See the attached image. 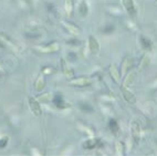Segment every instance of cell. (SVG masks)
<instances>
[{
	"label": "cell",
	"mask_w": 157,
	"mask_h": 156,
	"mask_svg": "<svg viewBox=\"0 0 157 156\" xmlns=\"http://www.w3.org/2000/svg\"><path fill=\"white\" fill-rule=\"evenodd\" d=\"M131 132L132 137H133L135 144H138L139 137H141V125H139L137 121H133V123L131 125Z\"/></svg>",
	"instance_id": "cell-1"
},
{
	"label": "cell",
	"mask_w": 157,
	"mask_h": 156,
	"mask_svg": "<svg viewBox=\"0 0 157 156\" xmlns=\"http://www.w3.org/2000/svg\"><path fill=\"white\" fill-rule=\"evenodd\" d=\"M29 105H30V109H31V111H32V113L34 114L35 116H41L42 110H41V106H40V103H39V101L37 99L30 96Z\"/></svg>",
	"instance_id": "cell-2"
},
{
	"label": "cell",
	"mask_w": 157,
	"mask_h": 156,
	"mask_svg": "<svg viewBox=\"0 0 157 156\" xmlns=\"http://www.w3.org/2000/svg\"><path fill=\"white\" fill-rule=\"evenodd\" d=\"M59 49H60V46L59 43L54 42L51 43L47 47H37V50H39L42 53H52V52H58Z\"/></svg>",
	"instance_id": "cell-3"
},
{
	"label": "cell",
	"mask_w": 157,
	"mask_h": 156,
	"mask_svg": "<svg viewBox=\"0 0 157 156\" xmlns=\"http://www.w3.org/2000/svg\"><path fill=\"white\" fill-rule=\"evenodd\" d=\"M121 91H122L123 96H124V99L126 100V102H128V103H131V104H134L135 102H136V96H135L131 91H128L127 88H125V86L122 85Z\"/></svg>",
	"instance_id": "cell-4"
},
{
	"label": "cell",
	"mask_w": 157,
	"mask_h": 156,
	"mask_svg": "<svg viewBox=\"0 0 157 156\" xmlns=\"http://www.w3.org/2000/svg\"><path fill=\"white\" fill-rule=\"evenodd\" d=\"M133 65V61H132V59L129 57H126L122 62V69H121V75H124L125 76L127 71L131 69V67Z\"/></svg>",
	"instance_id": "cell-5"
},
{
	"label": "cell",
	"mask_w": 157,
	"mask_h": 156,
	"mask_svg": "<svg viewBox=\"0 0 157 156\" xmlns=\"http://www.w3.org/2000/svg\"><path fill=\"white\" fill-rule=\"evenodd\" d=\"M44 86H45L44 74H40L38 78H37V80H35V82H34V89H35V91H38V92L43 91Z\"/></svg>",
	"instance_id": "cell-6"
},
{
	"label": "cell",
	"mask_w": 157,
	"mask_h": 156,
	"mask_svg": "<svg viewBox=\"0 0 157 156\" xmlns=\"http://www.w3.org/2000/svg\"><path fill=\"white\" fill-rule=\"evenodd\" d=\"M89 48L92 53H97L100 51V43L93 36L89 37Z\"/></svg>",
	"instance_id": "cell-7"
},
{
	"label": "cell",
	"mask_w": 157,
	"mask_h": 156,
	"mask_svg": "<svg viewBox=\"0 0 157 156\" xmlns=\"http://www.w3.org/2000/svg\"><path fill=\"white\" fill-rule=\"evenodd\" d=\"M70 83L72 85H74V86H87V85H90V81L87 78H84V76L73 79V80L70 81Z\"/></svg>",
	"instance_id": "cell-8"
},
{
	"label": "cell",
	"mask_w": 157,
	"mask_h": 156,
	"mask_svg": "<svg viewBox=\"0 0 157 156\" xmlns=\"http://www.w3.org/2000/svg\"><path fill=\"white\" fill-rule=\"evenodd\" d=\"M52 101L55 104V106L58 107V109H60V110H64V109H67V107L71 106L70 104L65 103V102L63 101V99H62L60 95H55Z\"/></svg>",
	"instance_id": "cell-9"
},
{
	"label": "cell",
	"mask_w": 157,
	"mask_h": 156,
	"mask_svg": "<svg viewBox=\"0 0 157 156\" xmlns=\"http://www.w3.org/2000/svg\"><path fill=\"white\" fill-rule=\"evenodd\" d=\"M123 5H124L126 11L129 15H135L136 13V8H135V3L133 0H123Z\"/></svg>",
	"instance_id": "cell-10"
},
{
	"label": "cell",
	"mask_w": 157,
	"mask_h": 156,
	"mask_svg": "<svg viewBox=\"0 0 157 156\" xmlns=\"http://www.w3.org/2000/svg\"><path fill=\"white\" fill-rule=\"evenodd\" d=\"M100 141L96 140V138H89L87 141H85L83 143V148L85 150H93L95 147H97Z\"/></svg>",
	"instance_id": "cell-11"
},
{
	"label": "cell",
	"mask_w": 157,
	"mask_h": 156,
	"mask_svg": "<svg viewBox=\"0 0 157 156\" xmlns=\"http://www.w3.org/2000/svg\"><path fill=\"white\" fill-rule=\"evenodd\" d=\"M64 28L69 31V32H71L72 34H74V36H79L81 33L80 31V28H77V26H74V24H72V23H69V22H64L63 23Z\"/></svg>",
	"instance_id": "cell-12"
},
{
	"label": "cell",
	"mask_w": 157,
	"mask_h": 156,
	"mask_svg": "<svg viewBox=\"0 0 157 156\" xmlns=\"http://www.w3.org/2000/svg\"><path fill=\"white\" fill-rule=\"evenodd\" d=\"M61 64H62V70H63L64 75H65L67 78H72V76L74 75L73 70H72L70 67H67V64L65 63V61H64V60H62V61H61Z\"/></svg>",
	"instance_id": "cell-13"
},
{
	"label": "cell",
	"mask_w": 157,
	"mask_h": 156,
	"mask_svg": "<svg viewBox=\"0 0 157 156\" xmlns=\"http://www.w3.org/2000/svg\"><path fill=\"white\" fill-rule=\"evenodd\" d=\"M135 81V73H129V74L125 75V80H124V83H123V86L128 88L131 86Z\"/></svg>",
	"instance_id": "cell-14"
},
{
	"label": "cell",
	"mask_w": 157,
	"mask_h": 156,
	"mask_svg": "<svg viewBox=\"0 0 157 156\" xmlns=\"http://www.w3.org/2000/svg\"><path fill=\"white\" fill-rule=\"evenodd\" d=\"M149 62H151L149 57H148L147 54H145L144 57H143V59H142L141 63H139V71H144L147 67H149Z\"/></svg>",
	"instance_id": "cell-15"
},
{
	"label": "cell",
	"mask_w": 157,
	"mask_h": 156,
	"mask_svg": "<svg viewBox=\"0 0 157 156\" xmlns=\"http://www.w3.org/2000/svg\"><path fill=\"white\" fill-rule=\"evenodd\" d=\"M79 11H80V13L83 17H85L87 13H89V7H87V3L85 0H82V1H81L80 6H79Z\"/></svg>",
	"instance_id": "cell-16"
},
{
	"label": "cell",
	"mask_w": 157,
	"mask_h": 156,
	"mask_svg": "<svg viewBox=\"0 0 157 156\" xmlns=\"http://www.w3.org/2000/svg\"><path fill=\"white\" fill-rule=\"evenodd\" d=\"M110 73H111V75H112L113 79H114L116 82H119L122 75H121V73L117 71V69H116L114 65H111V68H110Z\"/></svg>",
	"instance_id": "cell-17"
},
{
	"label": "cell",
	"mask_w": 157,
	"mask_h": 156,
	"mask_svg": "<svg viewBox=\"0 0 157 156\" xmlns=\"http://www.w3.org/2000/svg\"><path fill=\"white\" fill-rule=\"evenodd\" d=\"M109 127H110V130H111V132H112L113 134H116L117 132H119V123H117L115 120H111V121H110V122H109Z\"/></svg>",
	"instance_id": "cell-18"
},
{
	"label": "cell",
	"mask_w": 157,
	"mask_h": 156,
	"mask_svg": "<svg viewBox=\"0 0 157 156\" xmlns=\"http://www.w3.org/2000/svg\"><path fill=\"white\" fill-rule=\"evenodd\" d=\"M65 11H67V16H71L73 12V0H65Z\"/></svg>",
	"instance_id": "cell-19"
},
{
	"label": "cell",
	"mask_w": 157,
	"mask_h": 156,
	"mask_svg": "<svg viewBox=\"0 0 157 156\" xmlns=\"http://www.w3.org/2000/svg\"><path fill=\"white\" fill-rule=\"evenodd\" d=\"M141 44H142V48L144 50H151L152 43L151 41H149V39H147V38L141 37Z\"/></svg>",
	"instance_id": "cell-20"
},
{
	"label": "cell",
	"mask_w": 157,
	"mask_h": 156,
	"mask_svg": "<svg viewBox=\"0 0 157 156\" xmlns=\"http://www.w3.org/2000/svg\"><path fill=\"white\" fill-rule=\"evenodd\" d=\"M52 100H53V96H52L51 93H45V94L41 95V96L38 99V101L41 102V103H49V102H51Z\"/></svg>",
	"instance_id": "cell-21"
},
{
	"label": "cell",
	"mask_w": 157,
	"mask_h": 156,
	"mask_svg": "<svg viewBox=\"0 0 157 156\" xmlns=\"http://www.w3.org/2000/svg\"><path fill=\"white\" fill-rule=\"evenodd\" d=\"M80 107H81V110L84 111V112H92V111H93L92 106H91L90 104H87V103H81Z\"/></svg>",
	"instance_id": "cell-22"
},
{
	"label": "cell",
	"mask_w": 157,
	"mask_h": 156,
	"mask_svg": "<svg viewBox=\"0 0 157 156\" xmlns=\"http://www.w3.org/2000/svg\"><path fill=\"white\" fill-rule=\"evenodd\" d=\"M116 154L117 155H123V144L121 142L116 143Z\"/></svg>",
	"instance_id": "cell-23"
},
{
	"label": "cell",
	"mask_w": 157,
	"mask_h": 156,
	"mask_svg": "<svg viewBox=\"0 0 157 156\" xmlns=\"http://www.w3.org/2000/svg\"><path fill=\"white\" fill-rule=\"evenodd\" d=\"M8 141H9V138L7 136H3L1 140H0V148H5V147L7 146V144H8Z\"/></svg>",
	"instance_id": "cell-24"
},
{
	"label": "cell",
	"mask_w": 157,
	"mask_h": 156,
	"mask_svg": "<svg viewBox=\"0 0 157 156\" xmlns=\"http://www.w3.org/2000/svg\"><path fill=\"white\" fill-rule=\"evenodd\" d=\"M42 72H43V74H48V73L52 72V70H51V68H44L42 70Z\"/></svg>",
	"instance_id": "cell-25"
},
{
	"label": "cell",
	"mask_w": 157,
	"mask_h": 156,
	"mask_svg": "<svg viewBox=\"0 0 157 156\" xmlns=\"http://www.w3.org/2000/svg\"><path fill=\"white\" fill-rule=\"evenodd\" d=\"M104 30H105L104 32H112V31H114V27H109V28H106Z\"/></svg>",
	"instance_id": "cell-26"
},
{
	"label": "cell",
	"mask_w": 157,
	"mask_h": 156,
	"mask_svg": "<svg viewBox=\"0 0 157 156\" xmlns=\"http://www.w3.org/2000/svg\"><path fill=\"white\" fill-rule=\"evenodd\" d=\"M67 43H75V44H77V46H79V44H80V41H73V39H71L70 41H67Z\"/></svg>",
	"instance_id": "cell-27"
},
{
	"label": "cell",
	"mask_w": 157,
	"mask_h": 156,
	"mask_svg": "<svg viewBox=\"0 0 157 156\" xmlns=\"http://www.w3.org/2000/svg\"><path fill=\"white\" fill-rule=\"evenodd\" d=\"M156 3H157V0H156Z\"/></svg>",
	"instance_id": "cell-28"
}]
</instances>
